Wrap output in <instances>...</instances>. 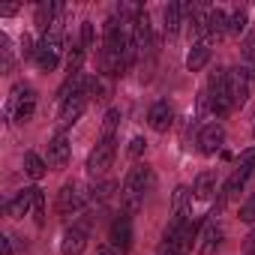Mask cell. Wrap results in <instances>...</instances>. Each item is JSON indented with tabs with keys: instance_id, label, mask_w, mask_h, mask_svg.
Here are the masks:
<instances>
[{
	"instance_id": "obj_1",
	"label": "cell",
	"mask_w": 255,
	"mask_h": 255,
	"mask_svg": "<svg viewBox=\"0 0 255 255\" xmlns=\"http://www.w3.org/2000/svg\"><path fill=\"white\" fill-rule=\"evenodd\" d=\"M150 189H153V171H150V165L129 168V174H126V180H123V189H120V201H123L126 213H135L144 204V195Z\"/></svg>"
},
{
	"instance_id": "obj_2",
	"label": "cell",
	"mask_w": 255,
	"mask_h": 255,
	"mask_svg": "<svg viewBox=\"0 0 255 255\" xmlns=\"http://www.w3.org/2000/svg\"><path fill=\"white\" fill-rule=\"evenodd\" d=\"M36 111V90L30 84H15L12 93H9V105H6V114L18 123H27Z\"/></svg>"
},
{
	"instance_id": "obj_3",
	"label": "cell",
	"mask_w": 255,
	"mask_h": 255,
	"mask_svg": "<svg viewBox=\"0 0 255 255\" xmlns=\"http://www.w3.org/2000/svg\"><path fill=\"white\" fill-rule=\"evenodd\" d=\"M207 99H210V111L216 117H225L234 105H231V96H228V69H216L210 75V84H207Z\"/></svg>"
},
{
	"instance_id": "obj_4",
	"label": "cell",
	"mask_w": 255,
	"mask_h": 255,
	"mask_svg": "<svg viewBox=\"0 0 255 255\" xmlns=\"http://www.w3.org/2000/svg\"><path fill=\"white\" fill-rule=\"evenodd\" d=\"M60 54H63V36L60 33H45L36 45V66L42 72H51L57 63H60Z\"/></svg>"
},
{
	"instance_id": "obj_5",
	"label": "cell",
	"mask_w": 255,
	"mask_h": 255,
	"mask_svg": "<svg viewBox=\"0 0 255 255\" xmlns=\"http://www.w3.org/2000/svg\"><path fill=\"white\" fill-rule=\"evenodd\" d=\"M108 246H111L114 255H129V249H132V219H129V213H120L111 222Z\"/></svg>"
},
{
	"instance_id": "obj_6",
	"label": "cell",
	"mask_w": 255,
	"mask_h": 255,
	"mask_svg": "<svg viewBox=\"0 0 255 255\" xmlns=\"http://www.w3.org/2000/svg\"><path fill=\"white\" fill-rule=\"evenodd\" d=\"M114 156H117L114 138H102V141L90 150V156H87V174H90V177H102V174L111 168Z\"/></svg>"
},
{
	"instance_id": "obj_7",
	"label": "cell",
	"mask_w": 255,
	"mask_h": 255,
	"mask_svg": "<svg viewBox=\"0 0 255 255\" xmlns=\"http://www.w3.org/2000/svg\"><path fill=\"white\" fill-rule=\"evenodd\" d=\"M84 204H87V195H84V189H81L78 183H66V186L57 192V213H60L63 219L78 216V213L84 210Z\"/></svg>"
},
{
	"instance_id": "obj_8",
	"label": "cell",
	"mask_w": 255,
	"mask_h": 255,
	"mask_svg": "<svg viewBox=\"0 0 255 255\" xmlns=\"http://www.w3.org/2000/svg\"><path fill=\"white\" fill-rule=\"evenodd\" d=\"M87 240H90V219L72 222V225L63 231L60 252H63V255H81V252L87 249Z\"/></svg>"
},
{
	"instance_id": "obj_9",
	"label": "cell",
	"mask_w": 255,
	"mask_h": 255,
	"mask_svg": "<svg viewBox=\"0 0 255 255\" xmlns=\"http://www.w3.org/2000/svg\"><path fill=\"white\" fill-rule=\"evenodd\" d=\"M222 144H225V129L219 123H207L201 129V135H198V150L204 156H213V153L222 150Z\"/></svg>"
},
{
	"instance_id": "obj_10",
	"label": "cell",
	"mask_w": 255,
	"mask_h": 255,
	"mask_svg": "<svg viewBox=\"0 0 255 255\" xmlns=\"http://www.w3.org/2000/svg\"><path fill=\"white\" fill-rule=\"evenodd\" d=\"M87 108V96H72L66 102H60V111H57V126H60V132L69 129L72 123H78V117L84 114Z\"/></svg>"
},
{
	"instance_id": "obj_11",
	"label": "cell",
	"mask_w": 255,
	"mask_h": 255,
	"mask_svg": "<svg viewBox=\"0 0 255 255\" xmlns=\"http://www.w3.org/2000/svg\"><path fill=\"white\" fill-rule=\"evenodd\" d=\"M228 96H231L234 108L246 105V99H249V78H246L243 69H228Z\"/></svg>"
},
{
	"instance_id": "obj_12",
	"label": "cell",
	"mask_w": 255,
	"mask_h": 255,
	"mask_svg": "<svg viewBox=\"0 0 255 255\" xmlns=\"http://www.w3.org/2000/svg\"><path fill=\"white\" fill-rule=\"evenodd\" d=\"M33 201H36V186H27V189H21L15 198H9V201H6V216H12V219H21V216L33 213Z\"/></svg>"
},
{
	"instance_id": "obj_13",
	"label": "cell",
	"mask_w": 255,
	"mask_h": 255,
	"mask_svg": "<svg viewBox=\"0 0 255 255\" xmlns=\"http://www.w3.org/2000/svg\"><path fill=\"white\" fill-rule=\"evenodd\" d=\"M147 123H150V129L153 132H168L171 129V123H174V111L168 102H153L150 111H147Z\"/></svg>"
},
{
	"instance_id": "obj_14",
	"label": "cell",
	"mask_w": 255,
	"mask_h": 255,
	"mask_svg": "<svg viewBox=\"0 0 255 255\" xmlns=\"http://www.w3.org/2000/svg\"><path fill=\"white\" fill-rule=\"evenodd\" d=\"M228 33V12L225 9H219V6H210L207 9V45L216 39H222Z\"/></svg>"
},
{
	"instance_id": "obj_15",
	"label": "cell",
	"mask_w": 255,
	"mask_h": 255,
	"mask_svg": "<svg viewBox=\"0 0 255 255\" xmlns=\"http://www.w3.org/2000/svg\"><path fill=\"white\" fill-rule=\"evenodd\" d=\"M69 153H72V144H69V138H66L63 132H57V135L48 141V165H54V168H63V165L69 162Z\"/></svg>"
},
{
	"instance_id": "obj_16",
	"label": "cell",
	"mask_w": 255,
	"mask_h": 255,
	"mask_svg": "<svg viewBox=\"0 0 255 255\" xmlns=\"http://www.w3.org/2000/svg\"><path fill=\"white\" fill-rule=\"evenodd\" d=\"M219 246H222V225H219V222H207L204 231H201L198 252H201V255H216Z\"/></svg>"
},
{
	"instance_id": "obj_17",
	"label": "cell",
	"mask_w": 255,
	"mask_h": 255,
	"mask_svg": "<svg viewBox=\"0 0 255 255\" xmlns=\"http://www.w3.org/2000/svg\"><path fill=\"white\" fill-rule=\"evenodd\" d=\"M207 60H210V45L207 42H195L189 48V54H186V69L189 72H198V69L207 66Z\"/></svg>"
},
{
	"instance_id": "obj_18",
	"label": "cell",
	"mask_w": 255,
	"mask_h": 255,
	"mask_svg": "<svg viewBox=\"0 0 255 255\" xmlns=\"http://www.w3.org/2000/svg\"><path fill=\"white\" fill-rule=\"evenodd\" d=\"M192 192H195L198 201H207V198L216 192V174H213V171H201V174L195 177V183H192Z\"/></svg>"
},
{
	"instance_id": "obj_19",
	"label": "cell",
	"mask_w": 255,
	"mask_h": 255,
	"mask_svg": "<svg viewBox=\"0 0 255 255\" xmlns=\"http://www.w3.org/2000/svg\"><path fill=\"white\" fill-rule=\"evenodd\" d=\"M183 12H186V9H183L180 3H168V6H165V33H168V36H174V33L180 30Z\"/></svg>"
},
{
	"instance_id": "obj_20",
	"label": "cell",
	"mask_w": 255,
	"mask_h": 255,
	"mask_svg": "<svg viewBox=\"0 0 255 255\" xmlns=\"http://www.w3.org/2000/svg\"><path fill=\"white\" fill-rule=\"evenodd\" d=\"M45 159L39 156V153H33V150H27L24 153V171H27V177H33V180H42L45 177Z\"/></svg>"
},
{
	"instance_id": "obj_21",
	"label": "cell",
	"mask_w": 255,
	"mask_h": 255,
	"mask_svg": "<svg viewBox=\"0 0 255 255\" xmlns=\"http://www.w3.org/2000/svg\"><path fill=\"white\" fill-rule=\"evenodd\" d=\"M249 177H252V174H249L246 168H240V165H237V168H234V174L228 177L225 189H222V192H225V198H234V195H237V192L246 186V180H249Z\"/></svg>"
},
{
	"instance_id": "obj_22",
	"label": "cell",
	"mask_w": 255,
	"mask_h": 255,
	"mask_svg": "<svg viewBox=\"0 0 255 255\" xmlns=\"http://www.w3.org/2000/svg\"><path fill=\"white\" fill-rule=\"evenodd\" d=\"M84 45L81 42H72L69 48H66V69H69V75L72 72H81V63H84Z\"/></svg>"
},
{
	"instance_id": "obj_23",
	"label": "cell",
	"mask_w": 255,
	"mask_h": 255,
	"mask_svg": "<svg viewBox=\"0 0 255 255\" xmlns=\"http://www.w3.org/2000/svg\"><path fill=\"white\" fill-rule=\"evenodd\" d=\"M246 27H249V12L240 6V9H234V12L228 15V33L240 36V33H246Z\"/></svg>"
},
{
	"instance_id": "obj_24",
	"label": "cell",
	"mask_w": 255,
	"mask_h": 255,
	"mask_svg": "<svg viewBox=\"0 0 255 255\" xmlns=\"http://www.w3.org/2000/svg\"><path fill=\"white\" fill-rule=\"evenodd\" d=\"M171 210H174V216H183V219L189 216V189L186 186H177L174 189V207Z\"/></svg>"
},
{
	"instance_id": "obj_25",
	"label": "cell",
	"mask_w": 255,
	"mask_h": 255,
	"mask_svg": "<svg viewBox=\"0 0 255 255\" xmlns=\"http://www.w3.org/2000/svg\"><path fill=\"white\" fill-rule=\"evenodd\" d=\"M117 126H120V108H108L102 117V138H114Z\"/></svg>"
},
{
	"instance_id": "obj_26",
	"label": "cell",
	"mask_w": 255,
	"mask_h": 255,
	"mask_svg": "<svg viewBox=\"0 0 255 255\" xmlns=\"http://www.w3.org/2000/svg\"><path fill=\"white\" fill-rule=\"evenodd\" d=\"M240 219L249 222V225H255V195H249V198L240 204Z\"/></svg>"
},
{
	"instance_id": "obj_27",
	"label": "cell",
	"mask_w": 255,
	"mask_h": 255,
	"mask_svg": "<svg viewBox=\"0 0 255 255\" xmlns=\"http://www.w3.org/2000/svg\"><path fill=\"white\" fill-rule=\"evenodd\" d=\"M33 219H36V225H45V198L39 189H36V201H33Z\"/></svg>"
},
{
	"instance_id": "obj_28",
	"label": "cell",
	"mask_w": 255,
	"mask_h": 255,
	"mask_svg": "<svg viewBox=\"0 0 255 255\" xmlns=\"http://www.w3.org/2000/svg\"><path fill=\"white\" fill-rule=\"evenodd\" d=\"M243 57H246L249 63H255V30H249L246 39H243Z\"/></svg>"
},
{
	"instance_id": "obj_29",
	"label": "cell",
	"mask_w": 255,
	"mask_h": 255,
	"mask_svg": "<svg viewBox=\"0 0 255 255\" xmlns=\"http://www.w3.org/2000/svg\"><path fill=\"white\" fill-rule=\"evenodd\" d=\"M93 39H96L93 36V21H84L81 24V45L84 48H93Z\"/></svg>"
},
{
	"instance_id": "obj_30",
	"label": "cell",
	"mask_w": 255,
	"mask_h": 255,
	"mask_svg": "<svg viewBox=\"0 0 255 255\" xmlns=\"http://www.w3.org/2000/svg\"><path fill=\"white\" fill-rule=\"evenodd\" d=\"M144 147H147V141H144L141 135H135V138L129 141V156H141V153H144Z\"/></svg>"
},
{
	"instance_id": "obj_31",
	"label": "cell",
	"mask_w": 255,
	"mask_h": 255,
	"mask_svg": "<svg viewBox=\"0 0 255 255\" xmlns=\"http://www.w3.org/2000/svg\"><path fill=\"white\" fill-rule=\"evenodd\" d=\"M0 255H12V240L9 237H0Z\"/></svg>"
},
{
	"instance_id": "obj_32",
	"label": "cell",
	"mask_w": 255,
	"mask_h": 255,
	"mask_svg": "<svg viewBox=\"0 0 255 255\" xmlns=\"http://www.w3.org/2000/svg\"><path fill=\"white\" fill-rule=\"evenodd\" d=\"M18 12V6H3V9H0V15H15Z\"/></svg>"
},
{
	"instance_id": "obj_33",
	"label": "cell",
	"mask_w": 255,
	"mask_h": 255,
	"mask_svg": "<svg viewBox=\"0 0 255 255\" xmlns=\"http://www.w3.org/2000/svg\"><path fill=\"white\" fill-rule=\"evenodd\" d=\"M96 255H114V252H111V246L105 243V246H99V249H96Z\"/></svg>"
},
{
	"instance_id": "obj_34",
	"label": "cell",
	"mask_w": 255,
	"mask_h": 255,
	"mask_svg": "<svg viewBox=\"0 0 255 255\" xmlns=\"http://www.w3.org/2000/svg\"><path fill=\"white\" fill-rule=\"evenodd\" d=\"M246 255H255V249H249V252H246Z\"/></svg>"
},
{
	"instance_id": "obj_35",
	"label": "cell",
	"mask_w": 255,
	"mask_h": 255,
	"mask_svg": "<svg viewBox=\"0 0 255 255\" xmlns=\"http://www.w3.org/2000/svg\"><path fill=\"white\" fill-rule=\"evenodd\" d=\"M252 138H255V126H252Z\"/></svg>"
}]
</instances>
